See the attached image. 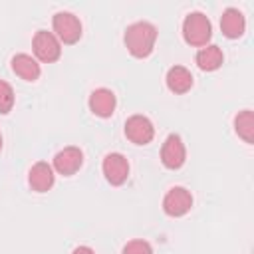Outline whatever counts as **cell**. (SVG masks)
Returning <instances> with one entry per match:
<instances>
[{"label":"cell","instance_id":"6da1fadb","mask_svg":"<svg viewBox=\"0 0 254 254\" xmlns=\"http://www.w3.org/2000/svg\"><path fill=\"white\" fill-rule=\"evenodd\" d=\"M157 36H159V32H157L155 24H151L147 20H137L125 28L123 44L133 58L143 60V58H149L153 54Z\"/></svg>","mask_w":254,"mask_h":254},{"label":"cell","instance_id":"7a4b0ae2","mask_svg":"<svg viewBox=\"0 0 254 254\" xmlns=\"http://www.w3.org/2000/svg\"><path fill=\"white\" fill-rule=\"evenodd\" d=\"M183 38L192 48H202L212 38V22L204 12H189L183 20Z\"/></svg>","mask_w":254,"mask_h":254},{"label":"cell","instance_id":"3957f363","mask_svg":"<svg viewBox=\"0 0 254 254\" xmlns=\"http://www.w3.org/2000/svg\"><path fill=\"white\" fill-rule=\"evenodd\" d=\"M52 30H54V36L62 42V44H75L79 42L81 38V20L73 14V12H67V10H60L52 16Z\"/></svg>","mask_w":254,"mask_h":254},{"label":"cell","instance_id":"277c9868","mask_svg":"<svg viewBox=\"0 0 254 254\" xmlns=\"http://www.w3.org/2000/svg\"><path fill=\"white\" fill-rule=\"evenodd\" d=\"M32 52L34 58L42 64H54L62 56V42L54 36V32L38 30L32 38Z\"/></svg>","mask_w":254,"mask_h":254},{"label":"cell","instance_id":"5b68a950","mask_svg":"<svg viewBox=\"0 0 254 254\" xmlns=\"http://www.w3.org/2000/svg\"><path fill=\"white\" fill-rule=\"evenodd\" d=\"M192 208V192L187 187H171L163 196V212L171 218H181Z\"/></svg>","mask_w":254,"mask_h":254},{"label":"cell","instance_id":"8992f818","mask_svg":"<svg viewBox=\"0 0 254 254\" xmlns=\"http://www.w3.org/2000/svg\"><path fill=\"white\" fill-rule=\"evenodd\" d=\"M123 133L133 145H149L155 137V125L147 115L135 113V115L127 117Z\"/></svg>","mask_w":254,"mask_h":254},{"label":"cell","instance_id":"52a82bcc","mask_svg":"<svg viewBox=\"0 0 254 254\" xmlns=\"http://www.w3.org/2000/svg\"><path fill=\"white\" fill-rule=\"evenodd\" d=\"M161 163L165 169L177 171L187 163V147L179 133L167 135V139L161 145Z\"/></svg>","mask_w":254,"mask_h":254},{"label":"cell","instance_id":"ba28073f","mask_svg":"<svg viewBox=\"0 0 254 254\" xmlns=\"http://www.w3.org/2000/svg\"><path fill=\"white\" fill-rule=\"evenodd\" d=\"M101 173H103L105 181L111 187H121L129 179V161H127V157L117 153V151L107 153L101 161Z\"/></svg>","mask_w":254,"mask_h":254},{"label":"cell","instance_id":"9c48e42d","mask_svg":"<svg viewBox=\"0 0 254 254\" xmlns=\"http://www.w3.org/2000/svg\"><path fill=\"white\" fill-rule=\"evenodd\" d=\"M83 165V151L75 145H69V147H64L60 149L56 155H54V171L58 175H64V177H71L75 175Z\"/></svg>","mask_w":254,"mask_h":254},{"label":"cell","instance_id":"30bf717a","mask_svg":"<svg viewBox=\"0 0 254 254\" xmlns=\"http://www.w3.org/2000/svg\"><path fill=\"white\" fill-rule=\"evenodd\" d=\"M87 105H89V111L95 115V117H101V119H107L115 113V107H117V97L111 89L107 87H97L89 93V99H87Z\"/></svg>","mask_w":254,"mask_h":254},{"label":"cell","instance_id":"8fae6325","mask_svg":"<svg viewBox=\"0 0 254 254\" xmlns=\"http://www.w3.org/2000/svg\"><path fill=\"white\" fill-rule=\"evenodd\" d=\"M56 183V171L50 163L38 161L28 171V185L36 192H48Z\"/></svg>","mask_w":254,"mask_h":254},{"label":"cell","instance_id":"7c38bea8","mask_svg":"<svg viewBox=\"0 0 254 254\" xmlns=\"http://www.w3.org/2000/svg\"><path fill=\"white\" fill-rule=\"evenodd\" d=\"M10 67L24 81H38L40 75H42L40 62L34 56H30V54H16V56H12Z\"/></svg>","mask_w":254,"mask_h":254},{"label":"cell","instance_id":"4fadbf2b","mask_svg":"<svg viewBox=\"0 0 254 254\" xmlns=\"http://www.w3.org/2000/svg\"><path fill=\"white\" fill-rule=\"evenodd\" d=\"M165 83H167L169 91H173L177 95H183V93L190 91V87L194 83V77H192V73H190L189 67H185V65H173V67L167 69Z\"/></svg>","mask_w":254,"mask_h":254},{"label":"cell","instance_id":"5bb4252c","mask_svg":"<svg viewBox=\"0 0 254 254\" xmlns=\"http://www.w3.org/2000/svg\"><path fill=\"white\" fill-rule=\"evenodd\" d=\"M220 30H222V34L228 40L240 38L244 34V30H246V18H244V14L238 8H234V6L226 8L222 12V16H220Z\"/></svg>","mask_w":254,"mask_h":254},{"label":"cell","instance_id":"9a60e30c","mask_svg":"<svg viewBox=\"0 0 254 254\" xmlns=\"http://www.w3.org/2000/svg\"><path fill=\"white\" fill-rule=\"evenodd\" d=\"M194 62L198 65V69L202 71H216L222 64H224V54L220 50V46L216 44H206L202 48H198Z\"/></svg>","mask_w":254,"mask_h":254},{"label":"cell","instance_id":"2e32d148","mask_svg":"<svg viewBox=\"0 0 254 254\" xmlns=\"http://www.w3.org/2000/svg\"><path fill=\"white\" fill-rule=\"evenodd\" d=\"M234 133L248 145L254 143V113L252 109H242L234 115Z\"/></svg>","mask_w":254,"mask_h":254},{"label":"cell","instance_id":"e0dca14e","mask_svg":"<svg viewBox=\"0 0 254 254\" xmlns=\"http://www.w3.org/2000/svg\"><path fill=\"white\" fill-rule=\"evenodd\" d=\"M14 101H16V95H14V89L8 81L0 79V113L2 115H8L14 107Z\"/></svg>","mask_w":254,"mask_h":254},{"label":"cell","instance_id":"ac0fdd59","mask_svg":"<svg viewBox=\"0 0 254 254\" xmlns=\"http://www.w3.org/2000/svg\"><path fill=\"white\" fill-rule=\"evenodd\" d=\"M121 254H153V246L143 238H133L121 248Z\"/></svg>","mask_w":254,"mask_h":254},{"label":"cell","instance_id":"d6986e66","mask_svg":"<svg viewBox=\"0 0 254 254\" xmlns=\"http://www.w3.org/2000/svg\"><path fill=\"white\" fill-rule=\"evenodd\" d=\"M71 254H95V250L89 248V246H75V248L71 250Z\"/></svg>","mask_w":254,"mask_h":254},{"label":"cell","instance_id":"ffe728a7","mask_svg":"<svg viewBox=\"0 0 254 254\" xmlns=\"http://www.w3.org/2000/svg\"><path fill=\"white\" fill-rule=\"evenodd\" d=\"M0 151H2V133H0Z\"/></svg>","mask_w":254,"mask_h":254}]
</instances>
